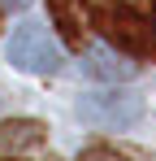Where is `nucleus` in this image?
Returning a JSON list of instances; mask_svg holds the SVG:
<instances>
[{
  "mask_svg": "<svg viewBox=\"0 0 156 161\" xmlns=\"http://www.w3.org/2000/svg\"><path fill=\"white\" fill-rule=\"evenodd\" d=\"M91 22L130 61L156 57V0H91Z\"/></svg>",
  "mask_w": 156,
  "mask_h": 161,
  "instance_id": "obj_1",
  "label": "nucleus"
},
{
  "mask_svg": "<svg viewBox=\"0 0 156 161\" xmlns=\"http://www.w3.org/2000/svg\"><path fill=\"white\" fill-rule=\"evenodd\" d=\"M9 61L26 70V74H56L61 70V48L48 39V31L35 26V22H26V26L13 31V39H9Z\"/></svg>",
  "mask_w": 156,
  "mask_h": 161,
  "instance_id": "obj_2",
  "label": "nucleus"
},
{
  "mask_svg": "<svg viewBox=\"0 0 156 161\" xmlns=\"http://www.w3.org/2000/svg\"><path fill=\"white\" fill-rule=\"evenodd\" d=\"M139 113H143V100L130 96V92H100V96H82L78 100V118L100 126V131L130 126V122H139Z\"/></svg>",
  "mask_w": 156,
  "mask_h": 161,
  "instance_id": "obj_3",
  "label": "nucleus"
},
{
  "mask_svg": "<svg viewBox=\"0 0 156 161\" xmlns=\"http://www.w3.org/2000/svg\"><path fill=\"white\" fill-rule=\"evenodd\" d=\"M48 18L56 35L65 39V48L87 53V35H91V13H87V0H48Z\"/></svg>",
  "mask_w": 156,
  "mask_h": 161,
  "instance_id": "obj_4",
  "label": "nucleus"
},
{
  "mask_svg": "<svg viewBox=\"0 0 156 161\" xmlns=\"http://www.w3.org/2000/svg\"><path fill=\"white\" fill-rule=\"evenodd\" d=\"M44 144H48V126H44L39 118H4V122H0V153H4V157L44 148Z\"/></svg>",
  "mask_w": 156,
  "mask_h": 161,
  "instance_id": "obj_5",
  "label": "nucleus"
},
{
  "mask_svg": "<svg viewBox=\"0 0 156 161\" xmlns=\"http://www.w3.org/2000/svg\"><path fill=\"white\" fill-rule=\"evenodd\" d=\"M134 61H122V57H113V53H87V74L91 79H113V83H122V79H134Z\"/></svg>",
  "mask_w": 156,
  "mask_h": 161,
  "instance_id": "obj_6",
  "label": "nucleus"
},
{
  "mask_svg": "<svg viewBox=\"0 0 156 161\" xmlns=\"http://www.w3.org/2000/svg\"><path fill=\"white\" fill-rule=\"evenodd\" d=\"M78 161H134V157L122 153V148H113V144H91V148L78 153Z\"/></svg>",
  "mask_w": 156,
  "mask_h": 161,
  "instance_id": "obj_7",
  "label": "nucleus"
},
{
  "mask_svg": "<svg viewBox=\"0 0 156 161\" xmlns=\"http://www.w3.org/2000/svg\"><path fill=\"white\" fill-rule=\"evenodd\" d=\"M30 0H0V9H26Z\"/></svg>",
  "mask_w": 156,
  "mask_h": 161,
  "instance_id": "obj_8",
  "label": "nucleus"
},
{
  "mask_svg": "<svg viewBox=\"0 0 156 161\" xmlns=\"http://www.w3.org/2000/svg\"><path fill=\"white\" fill-rule=\"evenodd\" d=\"M0 31H4V9H0Z\"/></svg>",
  "mask_w": 156,
  "mask_h": 161,
  "instance_id": "obj_9",
  "label": "nucleus"
},
{
  "mask_svg": "<svg viewBox=\"0 0 156 161\" xmlns=\"http://www.w3.org/2000/svg\"><path fill=\"white\" fill-rule=\"evenodd\" d=\"M0 161H13V157H0Z\"/></svg>",
  "mask_w": 156,
  "mask_h": 161,
  "instance_id": "obj_10",
  "label": "nucleus"
}]
</instances>
